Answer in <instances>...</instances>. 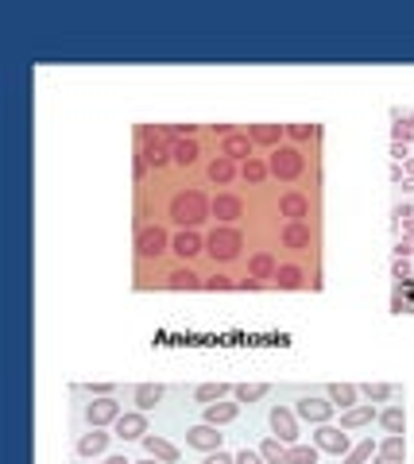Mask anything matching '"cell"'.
<instances>
[{"instance_id": "30", "label": "cell", "mask_w": 414, "mask_h": 464, "mask_svg": "<svg viewBox=\"0 0 414 464\" xmlns=\"http://www.w3.org/2000/svg\"><path fill=\"white\" fill-rule=\"evenodd\" d=\"M167 286H171V290H197V286H205V283H202V279H197L190 267H178L175 275H167Z\"/></svg>"}, {"instance_id": "7", "label": "cell", "mask_w": 414, "mask_h": 464, "mask_svg": "<svg viewBox=\"0 0 414 464\" xmlns=\"http://www.w3.org/2000/svg\"><path fill=\"white\" fill-rule=\"evenodd\" d=\"M167 232H163L159 225H147V228H139V236H136V252L144 255V260H159L163 252H167Z\"/></svg>"}, {"instance_id": "5", "label": "cell", "mask_w": 414, "mask_h": 464, "mask_svg": "<svg viewBox=\"0 0 414 464\" xmlns=\"http://www.w3.org/2000/svg\"><path fill=\"white\" fill-rule=\"evenodd\" d=\"M314 445H318L321 453L349 457V429H341V426H318V434H314Z\"/></svg>"}, {"instance_id": "2", "label": "cell", "mask_w": 414, "mask_h": 464, "mask_svg": "<svg viewBox=\"0 0 414 464\" xmlns=\"http://www.w3.org/2000/svg\"><path fill=\"white\" fill-rule=\"evenodd\" d=\"M240 248H244V236H240V232H236L233 225L213 228V232H209V240H205V252H209L217 263L236 260V255H240Z\"/></svg>"}, {"instance_id": "6", "label": "cell", "mask_w": 414, "mask_h": 464, "mask_svg": "<svg viewBox=\"0 0 414 464\" xmlns=\"http://www.w3.org/2000/svg\"><path fill=\"white\" fill-rule=\"evenodd\" d=\"M271 434L279 437L283 445H294L298 441V414L287 410V406H271Z\"/></svg>"}, {"instance_id": "37", "label": "cell", "mask_w": 414, "mask_h": 464, "mask_svg": "<svg viewBox=\"0 0 414 464\" xmlns=\"http://www.w3.org/2000/svg\"><path fill=\"white\" fill-rule=\"evenodd\" d=\"M403 453H407V445H403L399 434H391L384 445H379V457H387V460H403Z\"/></svg>"}, {"instance_id": "47", "label": "cell", "mask_w": 414, "mask_h": 464, "mask_svg": "<svg viewBox=\"0 0 414 464\" xmlns=\"http://www.w3.org/2000/svg\"><path fill=\"white\" fill-rule=\"evenodd\" d=\"M391 159H395V163H403V159H410V151H407V144H391Z\"/></svg>"}, {"instance_id": "17", "label": "cell", "mask_w": 414, "mask_h": 464, "mask_svg": "<svg viewBox=\"0 0 414 464\" xmlns=\"http://www.w3.org/2000/svg\"><path fill=\"white\" fill-rule=\"evenodd\" d=\"M283 124H252L248 128V139L252 144H268V147H279V136H283Z\"/></svg>"}, {"instance_id": "18", "label": "cell", "mask_w": 414, "mask_h": 464, "mask_svg": "<svg viewBox=\"0 0 414 464\" xmlns=\"http://www.w3.org/2000/svg\"><path fill=\"white\" fill-rule=\"evenodd\" d=\"M248 271H252V279H275V271H279V263H275V255L271 252H255L252 255V263H248Z\"/></svg>"}, {"instance_id": "39", "label": "cell", "mask_w": 414, "mask_h": 464, "mask_svg": "<svg viewBox=\"0 0 414 464\" xmlns=\"http://www.w3.org/2000/svg\"><path fill=\"white\" fill-rule=\"evenodd\" d=\"M410 136H414L410 120H399V124H391V144H407Z\"/></svg>"}, {"instance_id": "49", "label": "cell", "mask_w": 414, "mask_h": 464, "mask_svg": "<svg viewBox=\"0 0 414 464\" xmlns=\"http://www.w3.org/2000/svg\"><path fill=\"white\" fill-rule=\"evenodd\" d=\"M399 228H403V236H407V240H414V217H410V221H403Z\"/></svg>"}, {"instance_id": "43", "label": "cell", "mask_w": 414, "mask_h": 464, "mask_svg": "<svg viewBox=\"0 0 414 464\" xmlns=\"http://www.w3.org/2000/svg\"><path fill=\"white\" fill-rule=\"evenodd\" d=\"M391 217H395V225H403V221H410V217H414V209H410L407 202H399V205L391 209Z\"/></svg>"}, {"instance_id": "12", "label": "cell", "mask_w": 414, "mask_h": 464, "mask_svg": "<svg viewBox=\"0 0 414 464\" xmlns=\"http://www.w3.org/2000/svg\"><path fill=\"white\" fill-rule=\"evenodd\" d=\"M171 252H175V255H182V260H194L197 252H205V240L197 236L194 228H182L178 236L171 240Z\"/></svg>"}, {"instance_id": "24", "label": "cell", "mask_w": 414, "mask_h": 464, "mask_svg": "<svg viewBox=\"0 0 414 464\" xmlns=\"http://www.w3.org/2000/svg\"><path fill=\"white\" fill-rule=\"evenodd\" d=\"M306 283V275H302V267H294V263H283V267L275 271V286L279 290H298Z\"/></svg>"}, {"instance_id": "33", "label": "cell", "mask_w": 414, "mask_h": 464, "mask_svg": "<svg viewBox=\"0 0 414 464\" xmlns=\"http://www.w3.org/2000/svg\"><path fill=\"white\" fill-rule=\"evenodd\" d=\"M240 174H244V182H252V186H260V182L271 174V167H268L263 159H255V155H252V159H248L244 167H240Z\"/></svg>"}, {"instance_id": "15", "label": "cell", "mask_w": 414, "mask_h": 464, "mask_svg": "<svg viewBox=\"0 0 414 464\" xmlns=\"http://www.w3.org/2000/svg\"><path fill=\"white\" fill-rule=\"evenodd\" d=\"M379 414H376V406L372 402H364V406H352V410H345L341 414V429H360V426H372Z\"/></svg>"}, {"instance_id": "44", "label": "cell", "mask_w": 414, "mask_h": 464, "mask_svg": "<svg viewBox=\"0 0 414 464\" xmlns=\"http://www.w3.org/2000/svg\"><path fill=\"white\" fill-rule=\"evenodd\" d=\"M407 255H414V240L403 236L399 244H395V260H407Z\"/></svg>"}, {"instance_id": "11", "label": "cell", "mask_w": 414, "mask_h": 464, "mask_svg": "<svg viewBox=\"0 0 414 464\" xmlns=\"http://www.w3.org/2000/svg\"><path fill=\"white\" fill-rule=\"evenodd\" d=\"M221 155H225V159H252V139H248V132H233V136H225L221 139Z\"/></svg>"}, {"instance_id": "1", "label": "cell", "mask_w": 414, "mask_h": 464, "mask_svg": "<svg viewBox=\"0 0 414 464\" xmlns=\"http://www.w3.org/2000/svg\"><path fill=\"white\" fill-rule=\"evenodd\" d=\"M209 209H213V205L205 202L202 190H186V194L171 197V221L182 225V228H197L205 217H209Z\"/></svg>"}, {"instance_id": "53", "label": "cell", "mask_w": 414, "mask_h": 464, "mask_svg": "<svg viewBox=\"0 0 414 464\" xmlns=\"http://www.w3.org/2000/svg\"><path fill=\"white\" fill-rule=\"evenodd\" d=\"M407 174H410V178H414V159H407Z\"/></svg>"}, {"instance_id": "35", "label": "cell", "mask_w": 414, "mask_h": 464, "mask_svg": "<svg viewBox=\"0 0 414 464\" xmlns=\"http://www.w3.org/2000/svg\"><path fill=\"white\" fill-rule=\"evenodd\" d=\"M268 391H271L268 383H240V387H233L236 402H255V399H263Z\"/></svg>"}, {"instance_id": "42", "label": "cell", "mask_w": 414, "mask_h": 464, "mask_svg": "<svg viewBox=\"0 0 414 464\" xmlns=\"http://www.w3.org/2000/svg\"><path fill=\"white\" fill-rule=\"evenodd\" d=\"M202 464H236V457H233V453H225V449H217V453H209Z\"/></svg>"}, {"instance_id": "41", "label": "cell", "mask_w": 414, "mask_h": 464, "mask_svg": "<svg viewBox=\"0 0 414 464\" xmlns=\"http://www.w3.org/2000/svg\"><path fill=\"white\" fill-rule=\"evenodd\" d=\"M229 286H236L229 275H213V279H205V290H213V294H217V290H229Z\"/></svg>"}, {"instance_id": "21", "label": "cell", "mask_w": 414, "mask_h": 464, "mask_svg": "<svg viewBox=\"0 0 414 464\" xmlns=\"http://www.w3.org/2000/svg\"><path fill=\"white\" fill-rule=\"evenodd\" d=\"M356 399H360V387H352V383H333L329 387V402L341 406V410H352Z\"/></svg>"}, {"instance_id": "13", "label": "cell", "mask_w": 414, "mask_h": 464, "mask_svg": "<svg viewBox=\"0 0 414 464\" xmlns=\"http://www.w3.org/2000/svg\"><path fill=\"white\" fill-rule=\"evenodd\" d=\"M144 449H147V457H155V460H163V464H175L178 460V449L167 441V437H159V434H147L144 437Z\"/></svg>"}, {"instance_id": "20", "label": "cell", "mask_w": 414, "mask_h": 464, "mask_svg": "<svg viewBox=\"0 0 414 464\" xmlns=\"http://www.w3.org/2000/svg\"><path fill=\"white\" fill-rule=\"evenodd\" d=\"M279 213H283L287 221H302L306 213H310V202H306L302 194H283V202H279Z\"/></svg>"}, {"instance_id": "36", "label": "cell", "mask_w": 414, "mask_h": 464, "mask_svg": "<svg viewBox=\"0 0 414 464\" xmlns=\"http://www.w3.org/2000/svg\"><path fill=\"white\" fill-rule=\"evenodd\" d=\"M372 453H379V445L368 437V441H360L356 449H349V457H345V464H364V460H372Z\"/></svg>"}, {"instance_id": "19", "label": "cell", "mask_w": 414, "mask_h": 464, "mask_svg": "<svg viewBox=\"0 0 414 464\" xmlns=\"http://www.w3.org/2000/svg\"><path fill=\"white\" fill-rule=\"evenodd\" d=\"M132 399H136V406L139 410H155V406H159V399H163V387L159 383H139L136 391H132Z\"/></svg>"}, {"instance_id": "50", "label": "cell", "mask_w": 414, "mask_h": 464, "mask_svg": "<svg viewBox=\"0 0 414 464\" xmlns=\"http://www.w3.org/2000/svg\"><path fill=\"white\" fill-rule=\"evenodd\" d=\"M105 464H132V460H124V457H109Z\"/></svg>"}, {"instance_id": "46", "label": "cell", "mask_w": 414, "mask_h": 464, "mask_svg": "<svg viewBox=\"0 0 414 464\" xmlns=\"http://www.w3.org/2000/svg\"><path fill=\"white\" fill-rule=\"evenodd\" d=\"M89 395H97V399H109V395H113V383H89Z\"/></svg>"}, {"instance_id": "29", "label": "cell", "mask_w": 414, "mask_h": 464, "mask_svg": "<svg viewBox=\"0 0 414 464\" xmlns=\"http://www.w3.org/2000/svg\"><path fill=\"white\" fill-rule=\"evenodd\" d=\"M287 453H291V449H287L279 437H268V441L260 445V457L268 460V464H287Z\"/></svg>"}, {"instance_id": "8", "label": "cell", "mask_w": 414, "mask_h": 464, "mask_svg": "<svg viewBox=\"0 0 414 464\" xmlns=\"http://www.w3.org/2000/svg\"><path fill=\"white\" fill-rule=\"evenodd\" d=\"M117 418H120V402L117 399H93L86 406V422L93 429H101V426H117Z\"/></svg>"}, {"instance_id": "34", "label": "cell", "mask_w": 414, "mask_h": 464, "mask_svg": "<svg viewBox=\"0 0 414 464\" xmlns=\"http://www.w3.org/2000/svg\"><path fill=\"white\" fill-rule=\"evenodd\" d=\"M318 445H291L287 453V464H318Z\"/></svg>"}, {"instance_id": "51", "label": "cell", "mask_w": 414, "mask_h": 464, "mask_svg": "<svg viewBox=\"0 0 414 464\" xmlns=\"http://www.w3.org/2000/svg\"><path fill=\"white\" fill-rule=\"evenodd\" d=\"M132 464H163V460H155V457H147V460H132Z\"/></svg>"}, {"instance_id": "26", "label": "cell", "mask_w": 414, "mask_h": 464, "mask_svg": "<svg viewBox=\"0 0 414 464\" xmlns=\"http://www.w3.org/2000/svg\"><path fill=\"white\" fill-rule=\"evenodd\" d=\"M229 391H233L229 383H202V387H194V399L202 406H209V402H221Z\"/></svg>"}, {"instance_id": "45", "label": "cell", "mask_w": 414, "mask_h": 464, "mask_svg": "<svg viewBox=\"0 0 414 464\" xmlns=\"http://www.w3.org/2000/svg\"><path fill=\"white\" fill-rule=\"evenodd\" d=\"M236 464H268L260 457V453H252V449H244V453H236Z\"/></svg>"}, {"instance_id": "27", "label": "cell", "mask_w": 414, "mask_h": 464, "mask_svg": "<svg viewBox=\"0 0 414 464\" xmlns=\"http://www.w3.org/2000/svg\"><path fill=\"white\" fill-rule=\"evenodd\" d=\"M139 159H144L147 167H155V170H159L163 163L171 159V147H167V144H144V147H139Z\"/></svg>"}, {"instance_id": "38", "label": "cell", "mask_w": 414, "mask_h": 464, "mask_svg": "<svg viewBox=\"0 0 414 464\" xmlns=\"http://www.w3.org/2000/svg\"><path fill=\"white\" fill-rule=\"evenodd\" d=\"M287 136L298 139V144H302V139H314L318 136V124H287Z\"/></svg>"}, {"instance_id": "9", "label": "cell", "mask_w": 414, "mask_h": 464, "mask_svg": "<svg viewBox=\"0 0 414 464\" xmlns=\"http://www.w3.org/2000/svg\"><path fill=\"white\" fill-rule=\"evenodd\" d=\"M221 437H225V434H217V426L202 422V426H194L186 434V445H190V449H202V453H217L221 449Z\"/></svg>"}, {"instance_id": "14", "label": "cell", "mask_w": 414, "mask_h": 464, "mask_svg": "<svg viewBox=\"0 0 414 464\" xmlns=\"http://www.w3.org/2000/svg\"><path fill=\"white\" fill-rule=\"evenodd\" d=\"M244 213V202L233 194H221L217 202H213V209H209V217H217V221H225V225H233V221Z\"/></svg>"}, {"instance_id": "32", "label": "cell", "mask_w": 414, "mask_h": 464, "mask_svg": "<svg viewBox=\"0 0 414 464\" xmlns=\"http://www.w3.org/2000/svg\"><path fill=\"white\" fill-rule=\"evenodd\" d=\"M379 426H384L387 434H403V426H407V414H403V406H387V410L379 414Z\"/></svg>"}, {"instance_id": "3", "label": "cell", "mask_w": 414, "mask_h": 464, "mask_svg": "<svg viewBox=\"0 0 414 464\" xmlns=\"http://www.w3.org/2000/svg\"><path fill=\"white\" fill-rule=\"evenodd\" d=\"M268 167H271V174H275L279 182H294L298 174H302L306 159H302V151H298V147H275V151H271V159H268Z\"/></svg>"}, {"instance_id": "10", "label": "cell", "mask_w": 414, "mask_h": 464, "mask_svg": "<svg viewBox=\"0 0 414 464\" xmlns=\"http://www.w3.org/2000/svg\"><path fill=\"white\" fill-rule=\"evenodd\" d=\"M117 437H124V441H144L147 437V414L144 410L120 414L117 418Z\"/></svg>"}, {"instance_id": "40", "label": "cell", "mask_w": 414, "mask_h": 464, "mask_svg": "<svg viewBox=\"0 0 414 464\" xmlns=\"http://www.w3.org/2000/svg\"><path fill=\"white\" fill-rule=\"evenodd\" d=\"M391 275H395V283H407V279H414V271H410L407 260H395L391 263Z\"/></svg>"}, {"instance_id": "52", "label": "cell", "mask_w": 414, "mask_h": 464, "mask_svg": "<svg viewBox=\"0 0 414 464\" xmlns=\"http://www.w3.org/2000/svg\"><path fill=\"white\" fill-rule=\"evenodd\" d=\"M376 464H403V460H387V457H379Z\"/></svg>"}, {"instance_id": "22", "label": "cell", "mask_w": 414, "mask_h": 464, "mask_svg": "<svg viewBox=\"0 0 414 464\" xmlns=\"http://www.w3.org/2000/svg\"><path fill=\"white\" fill-rule=\"evenodd\" d=\"M283 244H287V248H294V252L310 248V228H306L302 221H291V225L283 228Z\"/></svg>"}, {"instance_id": "23", "label": "cell", "mask_w": 414, "mask_h": 464, "mask_svg": "<svg viewBox=\"0 0 414 464\" xmlns=\"http://www.w3.org/2000/svg\"><path fill=\"white\" fill-rule=\"evenodd\" d=\"M105 445H109V434H101V429L78 437V453L81 457H97V453H105Z\"/></svg>"}, {"instance_id": "25", "label": "cell", "mask_w": 414, "mask_h": 464, "mask_svg": "<svg viewBox=\"0 0 414 464\" xmlns=\"http://www.w3.org/2000/svg\"><path fill=\"white\" fill-rule=\"evenodd\" d=\"M171 159H175L178 167L197 163V144H194V139H175V144H171Z\"/></svg>"}, {"instance_id": "4", "label": "cell", "mask_w": 414, "mask_h": 464, "mask_svg": "<svg viewBox=\"0 0 414 464\" xmlns=\"http://www.w3.org/2000/svg\"><path fill=\"white\" fill-rule=\"evenodd\" d=\"M333 410H337L333 402H326V399H314V395H306V399H298V402H294V414H298L302 422H314V426H329V418H333Z\"/></svg>"}, {"instance_id": "48", "label": "cell", "mask_w": 414, "mask_h": 464, "mask_svg": "<svg viewBox=\"0 0 414 464\" xmlns=\"http://www.w3.org/2000/svg\"><path fill=\"white\" fill-rule=\"evenodd\" d=\"M263 283H260V279H252V275H248V279H240V283H236V290H260Z\"/></svg>"}, {"instance_id": "28", "label": "cell", "mask_w": 414, "mask_h": 464, "mask_svg": "<svg viewBox=\"0 0 414 464\" xmlns=\"http://www.w3.org/2000/svg\"><path fill=\"white\" fill-rule=\"evenodd\" d=\"M233 174H236V163L233 159H225V155H217V159L209 163V182H233Z\"/></svg>"}, {"instance_id": "31", "label": "cell", "mask_w": 414, "mask_h": 464, "mask_svg": "<svg viewBox=\"0 0 414 464\" xmlns=\"http://www.w3.org/2000/svg\"><path fill=\"white\" fill-rule=\"evenodd\" d=\"M360 395H364L368 402H387V399H395V395H399V387H391V383H364Z\"/></svg>"}, {"instance_id": "16", "label": "cell", "mask_w": 414, "mask_h": 464, "mask_svg": "<svg viewBox=\"0 0 414 464\" xmlns=\"http://www.w3.org/2000/svg\"><path fill=\"white\" fill-rule=\"evenodd\" d=\"M236 414H240V402H209L202 410V418L209 422V426H229Z\"/></svg>"}, {"instance_id": "54", "label": "cell", "mask_w": 414, "mask_h": 464, "mask_svg": "<svg viewBox=\"0 0 414 464\" xmlns=\"http://www.w3.org/2000/svg\"><path fill=\"white\" fill-rule=\"evenodd\" d=\"M407 120H410V128H414V112H410V116H407Z\"/></svg>"}]
</instances>
